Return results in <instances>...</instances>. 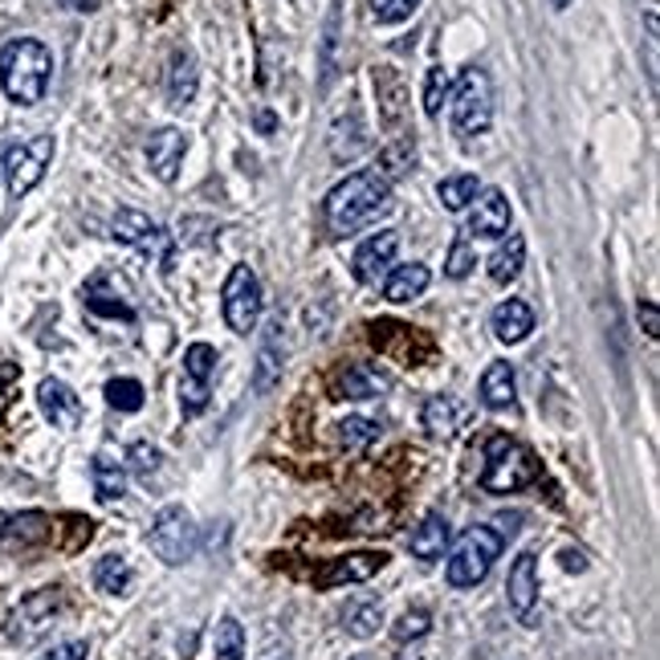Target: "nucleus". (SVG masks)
<instances>
[{
    "label": "nucleus",
    "mask_w": 660,
    "mask_h": 660,
    "mask_svg": "<svg viewBox=\"0 0 660 660\" xmlns=\"http://www.w3.org/2000/svg\"><path fill=\"white\" fill-rule=\"evenodd\" d=\"M392 209V184L379 172H351L343 184L331 187V196L323 204L326 229L331 237H351L363 225L379 221Z\"/></svg>",
    "instance_id": "1"
},
{
    "label": "nucleus",
    "mask_w": 660,
    "mask_h": 660,
    "mask_svg": "<svg viewBox=\"0 0 660 660\" xmlns=\"http://www.w3.org/2000/svg\"><path fill=\"white\" fill-rule=\"evenodd\" d=\"M53 53L33 38H17L0 50V90L17 106H38L50 90Z\"/></svg>",
    "instance_id": "2"
},
{
    "label": "nucleus",
    "mask_w": 660,
    "mask_h": 660,
    "mask_svg": "<svg viewBox=\"0 0 660 660\" xmlns=\"http://www.w3.org/2000/svg\"><path fill=\"white\" fill-rule=\"evenodd\" d=\"M501 550H506V538H501L494 526H474V530H465L449 555V567H445L449 587L469 591V587L486 583V575L494 571V562L501 559Z\"/></svg>",
    "instance_id": "3"
},
{
    "label": "nucleus",
    "mask_w": 660,
    "mask_h": 660,
    "mask_svg": "<svg viewBox=\"0 0 660 660\" xmlns=\"http://www.w3.org/2000/svg\"><path fill=\"white\" fill-rule=\"evenodd\" d=\"M538 477L535 453L522 449L510 436H494L486 445V469H481V489L486 494H518Z\"/></svg>",
    "instance_id": "4"
},
{
    "label": "nucleus",
    "mask_w": 660,
    "mask_h": 660,
    "mask_svg": "<svg viewBox=\"0 0 660 660\" xmlns=\"http://www.w3.org/2000/svg\"><path fill=\"white\" fill-rule=\"evenodd\" d=\"M489 123H494V87L481 65H469L453 90V131L461 139H474L486 135Z\"/></svg>",
    "instance_id": "5"
},
{
    "label": "nucleus",
    "mask_w": 660,
    "mask_h": 660,
    "mask_svg": "<svg viewBox=\"0 0 660 660\" xmlns=\"http://www.w3.org/2000/svg\"><path fill=\"white\" fill-rule=\"evenodd\" d=\"M62 587H38V591H29L13 611H9V623H4V636L13 640V644L29 648L38 644L41 636L50 632L53 620H58V611H62Z\"/></svg>",
    "instance_id": "6"
},
{
    "label": "nucleus",
    "mask_w": 660,
    "mask_h": 660,
    "mask_svg": "<svg viewBox=\"0 0 660 660\" xmlns=\"http://www.w3.org/2000/svg\"><path fill=\"white\" fill-rule=\"evenodd\" d=\"M196 542L200 535H196V526H192V514H187L184 506H163L148 530V547L155 550L167 567H180V562L192 559V555H196Z\"/></svg>",
    "instance_id": "7"
},
{
    "label": "nucleus",
    "mask_w": 660,
    "mask_h": 660,
    "mask_svg": "<svg viewBox=\"0 0 660 660\" xmlns=\"http://www.w3.org/2000/svg\"><path fill=\"white\" fill-rule=\"evenodd\" d=\"M262 306L265 302H262V282H257V274H253L250 265H233L225 290H221V311H225L229 331H237V335L257 331Z\"/></svg>",
    "instance_id": "8"
},
{
    "label": "nucleus",
    "mask_w": 660,
    "mask_h": 660,
    "mask_svg": "<svg viewBox=\"0 0 660 660\" xmlns=\"http://www.w3.org/2000/svg\"><path fill=\"white\" fill-rule=\"evenodd\" d=\"M50 163H53V135H33L29 143H17V148L4 151V184H9V196L13 200L29 196L45 180Z\"/></svg>",
    "instance_id": "9"
},
{
    "label": "nucleus",
    "mask_w": 660,
    "mask_h": 660,
    "mask_svg": "<svg viewBox=\"0 0 660 660\" xmlns=\"http://www.w3.org/2000/svg\"><path fill=\"white\" fill-rule=\"evenodd\" d=\"M111 237L119 241V245H131V250L155 257L163 274L172 270V237H167V229H163L160 221H151L148 212L119 209L111 221Z\"/></svg>",
    "instance_id": "10"
},
{
    "label": "nucleus",
    "mask_w": 660,
    "mask_h": 660,
    "mask_svg": "<svg viewBox=\"0 0 660 660\" xmlns=\"http://www.w3.org/2000/svg\"><path fill=\"white\" fill-rule=\"evenodd\" d=\"M212 375H216V347L192 343L184 351V375H180V412L184 416H200L209 408Z\"/></svg>",
    "instance_id": "11"
},
{
    "label": "nucleus",
    "mask_w": 660,
    "mask_h": 660,
    "mask_svg": "<svg viewBox=\"0 0 660 660\" xmlns=\"http://www.w3.org/2000/svg\"><path fill=\"white\" fill-rule=\"evenodd\" d=\"M282 367H286V323H282V314H274L265 323L262 347L253 359V396H270L282 384Z\"/></svg>",
    "instance_id": "12"
},
{
    "label": "nucleus",
    "mask_w": 660,
    "mask_h": 660,
    "mask_svg": "<svg viewBox=\"0 0 660 660\" xmlns=\"http://www.w3.org/2000/svg\"><path fill=\"white\" fill-rule=\"evenodd\" d=\"M510 200L501 187H486V192H477L474 204H469V225H465V237H477V241H501L510 233Z\"/></svg>",
    "instance_id": "13"
},
{
    "label": "nucleus",
    "mask_w": 660,
    "mask_h": 660,
    "mask_svg": "<svg viewBox=\"0 0 660 660\" xmlns=\"http://www.w3.org/2000/svg\"><path fill=\"white\" fill-rule=\"evenodd\" d=\"M396 253H399V233H392V229H384V233H375V237H367L355 250V262H351V274H355V282H363V286H375L379 277L396 265Z\"/></svg>",
    "instance_id": "14"
},
{
    "label": "nucleus",
    "mask_w": 660,
    "mask_h": 660,
    "mask_svg": "<svg viewBox=\"0 0 660 660\" xmlns=\"http://www.w3.org/2000/svg\"><path fill=\"white\" fill-rule=\"evenodd\" d=\"M187 155V135L175 131V126H163L148 139V167L160 184H175L180 180V167H184Z\"/></svg>",
    "instance_id": "15"
},
{
    "label": "nucleus",
    "mask_w": 660,
    "mask_h": 660,
    "mask_svg": "<svg viewBox=\"0 0 660 660\" xmlns=\"http://www.w3.org/2000/svg\"><path fill=\"white\" fill-rule=\"evenodd\" d=\"M38 408L41 416H45L53 428H62V433H70V428L82 424V399H78V392L65 384V379H41Z\"/></svg>",
    "instance_id": "16"
},
{
    "label": "nucleus",
    "mask_w": 660,
    "mask_h": 660,
    "mask_svg": "<svg viewBox=\"0 0 660 660\" xmlns=\"http://www.w3.org/2000/svg\"><path fill=\"white\" fill-rule=\"evenodd\" d=\"M506 596H510L514 616L535 628V616H538V559L535 555H518V559H514L510 579H506Z\"/></svg>",
    "instance_id": "17"
},
{
    "label": "nucleus",
    "mask_w": 660,
    "mask_h": 660,
    "mask_svg": "<svg viewBox=\"0 0 660 660\" xmlns=\"http://www.w3.org/2000/svg\"><path fill=\"white\" fill-rule=\"evenodd\" d=\"M387 567L384 550H355V555H343V559L331 562V571L318 579L323 587H343V583H367L375 571Z\"/></svg>",
    "instance_id": "18"
},
{
    "label": "nucleus",
    "mask_w": 660,
    "mask_h": 660,
    "mask_svg": "<svg viewBox=\"0 0 660 660\" xmlns=\"http://www.w3.org/2000/svg\"><path fill=\"white\" fill-rule=\"evenodd\" d=\"M82 302H87V311L102 314V318H123V323H131L135 318V306L114 290V282L106 274L90 277L87 290H82Z\"/></svg>",
    "instance_id": "19"
},
{
    "label": "nucleus",
    "mask_w": 660,
    "mask_h": 660,
    "mask_svg": "<svg viewBox=\"0 0 660 660\" xmlns=\"http://www.w3.org/2000/svg\"><path fill=\"white\" fill-rule=\"evenodd\" d=\"M387 387H392V379L375 363H351L347 372L338 375V396L343 399H379Z\"/></svg>",
    "instance_id": "20"
},
{
    "label": "nucleus",
    "mask_w": 660,
    "mask_h": 660,
    "mask_svg": "<svg viewBox=\"0 0 660 660\" xmlns=\"http://www.w3.org/2000/svg\"><path fill=\"white\" fill-rule=\"evenodd\" d=\"M449 518H440V514H424V522L412 530L408 538V550L416 555L420 562H436L445 559V547H449Z\"/></svg>",
    "instance_id": "21"
},
{
    "label": "nucleus",
    "mask_w": 660,
    "mask_h": 660,
    "mask_svg": "<svg viewBox=\"0 0 660 660\" xmlns=\"http://www.w3.org/2000/svg\"><path fill=\"white\" fill-rule=\"evenodd\" d=\"M428 286H433V270H428V265H420V262L392 265V270H387V282H384V298L387 302H416Z\"/></svg>",
    "instance_id": "22"
},
{
    "label": "nucleus",
    "mask_w": 660,
    "mask_h": 660,
    "mask_svg": "<svg viewBox=\"0 0 660 660\" xmlns=\"http://www.w3.org/2000/svg\"><path fill=\"white\" fill-rule=\"evenodd\" d=\"M489 323H494V335L514 347V343H526V338H530V331H535V311H530L522 298H506L498 311H494Z\"/></svg>",
    "instance_id": "23"
},
{
    "label": "nucleus",
    "mask_w": 660,
    "mask_h": 660,
    "mask_svg": "<svg viewBox=\"0 0 660 660\" xmlns=\"http://www.w3.org/2000/svg\"><path fill=\"white\" fill-rule=\"evenodd\" d=\"M200 87V70L192 50H172V62H167V102L172 106H187L196 99Z\"/></svg>",
    "instance_id": "24"
},
{
    "label": "nucleus",
    "mask_w": 660,
    "mask_h": 660,
    "mask_svg": "<svg viewBox=\"0 0 660 660\" xmlns=\"http://www.w3.org/2000/svg\"><path fill=\"white\" fill-rule=\"evenodd\" d=\"M481 404L494 412H506L518 404V379H514L510 363H489L481 375Z\"/></svg>",
    "instance_id": "25"
},
{
    "label": "nucleus",
    "mask_w": 660,
    "mask_h": 660,
    "mask_svg": "<svg viewBox=\"0 0 660 660\" xmlns=\"http://www.w3.org/2000/svg\"><path fill=\"white\" fill-rule=\"evenodd\" d=\"M465 420V404L457 396H433L424 404V428L436 440H453Z\"/></svg>",
    "instance_id": "26"
},
{
    "label": "nucleus",
    "mask_w": 660,
    "mask_h": 660,
    "mask_svg": "<svg viewBox=\"0 0 660 660\" xmlns=\"http://www.w3.org/2000/svg\"><path fill=\"white\" fill-rule=\"evenodd\" d=\"M526 265V241L522 233H510V237H501V245L494 250V257H489V282H498V286H510L514 277L522 274Z\"/></svg>",
    "instance_id": "27"
},
{
    "label": "nucleus",
    "mask_w": 660,
    "mask_h": 660,
    "mask_svg": "<svg viewBox=\"0 0 660 660\" xmlns=\"http://www.w3.org/2000/svg\"><path fill=\"white\" fill-rule=\"evenodd\" d=\"M90 477H94V498L99 501H119L126 494V469L123 461H114L111 453H99L90 461Z\"/></svg>",
    "instance_id": "28"
},
{
    "label": "nucleus",
    "mask_w": 660,
    "mask_h": 660,
    "mask_svg": "<svg viewBox=\"0 0 660 660\" xmlns=\"http://www.w3.org/2000/svg\"><path fill=\"white\" fill-rule=\"evenodd\" d=\"M131 583H135V571H131L126 555H102L94 562V587H99L102 596H126Z\"/></svg>",
    "instance_id": "29"
},
{
    "label": "nucleus",
    "mask_w": 660,
    "mask_h": 660,
    "mask_svg": "<svg viewBox=\"0 0 660 660\" xmlns=\"http://www.w3.org/2000/svg\"><path fill=\"white\" fill-rule=\"evenodd\" d=\"M209 652H212V660H241L245 657V628H241L233 616H225V620L212 628Z\"/></svg>",
    "instance_id": "30"
},
{
    "label": "nucleus",
    "mask_w": 660,
    "mask_h": 660,
    "mask_svg": "<svg viewBox=\"0 0 660 660\" xmlns=\"http://www.w3.org/2000/svg\"><path fill=\"white\" fill-rule=\"evenodd\" d=\"M477 192H481V184H477V175H469V172L445 175L440 187H436V196H440V204H445L449 212H465L469 204H474Z\"/></svg>",
    "instance_id": "31"
},
{
    "label": "nucleus",
    "mask_w": 660,
    "mask_h": 660,
    "mask_svg": "<svg viewBox=\"0 0 660 660\" xmlns=\"http://www.w3.org/2000/svg\"><path fill=\"white\" fill-rule=\"evenodd\" d=\"M379 623H384V608L375 603V599H363V603H355V608L343 616V628H347L355 640H367V636L379 632Z\"/></svg>",
    "instance_id": "32"
},
{
    "label": "nucleus",
    "mask_w": 660,
    "mask_h": 660,
    "mask_svg": "<svg viewBox=\"0 0 660 660\" xmlns=\"http://www.w3.org/2000/svg\"><path fill=\"white\" fill-rule=\"evenodd\" d=\"M412 163H416V143L412 139H396L392 148L379 151V175H384L387 184L399 180V175H408Z\"/></svg>",
    "instance_id": "33"
},
{
    "label": "nucleus",
    "mask_w": 660,
    "mask_h": 660,
    "mask_svg": "<svg viewBox=\"0 0 660 660\" xmlns=\"http://www.w3.org/2000/svg\"><path fill=\"white\" fill-rule=\"evenodd\" d=\"M363 148H367V139H363V123H359V114H351V139H347V123H338L335 135H331V155H335L338 163H351Z\"/></svg>",
    "instance_id": "34"
},
{
    "label": "nucleus",
    "mask_w": 660,
    "mask_h": 660,
    "mask_svg": "<svg viewBox=\"0 0 660 660\" xmlns=\"http://www.w3.org/2000/svg\"><path fill=\"white\" fill-rule=\"evenodd\" d=\"M375 436H379V420H367V416H347V420L338 424V440H343L347 453L367 449Z\"/></svg>",
    "instance_id": "35"
},
{
    "label": "nucleus",
    "mask_w": 660,
    "mask_h": 660,
    "mask_svg": "<svg viewBox=\"0 0 660 660\" xmlns=\"http://www.w3.org/2000/svg\"><path fill=\"white\" fill-rule=\"evenodd\" d=\"M45 535H50V518L45 514H21V518H13L0 530V538H9V542H41Z\"/></svg>",
    "instance_id": "36"
},
{
    "label": "nucleus",
    "mask_w": 660,
    "mask_h": 660,
    "mask_svg": "<svg viewBox=\"0 0 660 660\" xmlns=\"http://www.w3.org/2000/svg\"><path fill=\"white\" fill-rule=\"evenodd\" d=\"M106 404L119 412H139L143 408V384L139 379H111L106 384Z\"/></svg>",
    "instance_id": "37"
},
{
    "label": "nucleus",
    "mask_w": 660,
    "mask_h": 660,
    "mask_svg": "<svg viewBox=\"0 0 660 660\" xmlns=\"http://www.w3.org/2000/svg\"><path fill=\"white\" fill-rule=\"evenodd\" d=\"M445 94H449V70H445V65H433V70H428V82H424V114H428V119L440 114Z\"/></svg>",
    "instance_id": "38"
},
{
    "label": "nucleus",
    "mask_w": 660,
    "mask_h": 660,
    "mask_svg": "<svg viewBox=\"0 0 660 660\" xmlns=\"http://www.w3.org/2000/svg\"><path fill=\"white\" fill-rule=\"evenodd\" d=\"M474 265H477V253H474V245H469V237H457L449 245V262H445V274L453 277V282H461V277H469L474 274Z\"/></svg>",
    "instance_id": "39"
},
{
    "label": "nucleus",
    "mask_w": 660,
    "mask_h": 660,
    "mask_svg": "<svg viewBox=\"0 0 660 660\" xmlns=\"http://www.w3.org/2000/svg\"><path fill=\"white\" fill-rule=\"evenodd\" d=\"M420 9V0H372V17L379 26H404Z\"/></svg>",
    "instance_id": "40"
},
{
    "label": "nucleus",
    "mask_w": 660,
    "mask_h": 660,
    "mask_svg": "<svg viewBox=\"0 0 660 660\" xmlns=\"http://www.w3.org/2000/svg\"><path fill=\"white\" fill-rule=\"evenodd\" d=\"M126 461H131V469H135L139 481H151L155 469H160V449H151L148 440H135L131 453H126Z\"/></svg>",
    "instance_id": "41"
},
{
    "label": "nucleus",
    "mask_w": 660,
    "mask_h": 660,
    "mask_svg": "<svg viewBox=\"0 0 660 660\" xmlns=\"http://www.w3.org/2000/svg\"><path fill=\"white\" fill-rule=\"evenodd\" d=\"M428 632H433V616H428L424 608L404 611L396 623V640H404V644H408V640H424Z\"/></svg>",
    "instance_id": "42"
},
{
    "label": "nucleus",
    "mask_w": 660,
    "mask_h": 660,
    "mask_svg": "<svg viewBox=\"0 0 660 660\" xmlns=\"http://www.w3.org/2000/svg\"><path fill=\"white\" fill-rule=\"evenodd\" d=\"M335 50H338V4L326 13V33H323V87H331L335 74Z\"/></svg>",
    "instance_id": "43"
},
{
    "label": "nucleus",
    "mask_w": 660,
    "mask_h": 660,
    "mask_svg": "<svg viewBox=\"0 0 660 660\" xmlns=\"http://www.w3.org/2000/svg\"><path fill=\"white\" fill-rule=\"evenodd\" d=\"M87 652H90L87 640H62V644H53L41 660H87Z\"/></svg>",
    "instance_id": "44"
},
{
    "label": "nucleus",
    "mask_w": 660,
    "mask_h": 660,
    "mask_svg": "<svg viewBox=\"0 0 660 660\" xmlns=\"http://www.w3.org/2000/svg\"><path fill=\"white\" fill-rule=\"evenodd\" d=\"M636 318H640V326H644L648 338L660 335V311H657V302H640V306H636Z\"/></svg>",
    "instance_id": "45"
},
{
    "label": "nucleus",
    "mask_w": 660,
    "mask_h": 660,
    "mask_svg": "<svg viewBox=\"0 0 660 660\" xmlns=\"http://www.w3.org/2000/svg\"><path fill=\"white\" fill-rule=\"evenodd\" d=\"M62 9H70V13H99L102 0H58Z\"/></svg>",
    "instance_id": "46"
},
{
    "label": "nucleus",
    "mask_w": 660,
    "mask_h": 660,
    "mask_svg": "<svg viewBox=\"0 0 660 660\" xmlns=\"http://www.w3.org/2000/svg\"><path fill=\"white\" fill-rule=\"evenodd\" d=\"M562 567L579 575V571H587V559L579 555V550H562Z\"/></svg>",
    "instance_id": "47"
},
{
    "label": "nucleus",
    "mask_w": 660,
    "mask_h": 660,
    "mask_svg": "<svg viewBox=\"0 0 660 660\" xmlns=\"http://www.w3.org/2000/svg\"><path fill=\"white\" fill-rule=\"evenodd\" d=\"M257 126H262V131H265V135H270V131H274V114H270V111H262V114H257Z\"/></svg>",
    "instance_id": "48"
},
{
    "label": "nucleus",
    "mask_w": 660,
    "mask_h": 660,
    "mask_svg": "<svg viewBox=\"0 0 660 660\" xmlns=\"http://www.w3.org/2000/svg\"><path fill=\"white\" fill-rule=\"evenodd\" d=\"M4 151H9V148H4V143H0V180H4Z\"/></svg>",
    "instance_id": "49"
},
{
    "label": "nucleus",
    "mask_w": 660,
    "mask_h": 660,
    "mask_svg": "<svg viewBox=\"0 0 660 660\" xmlns=\"http://www.w3.org/2000/svg\"><path fill=\"white\" fill-rule=\"evenodd\" d=\"M550 4H555V9H567V4H575V0H550Z\"/></svg>",
    "instance_id": "50"
}]
</instances>
